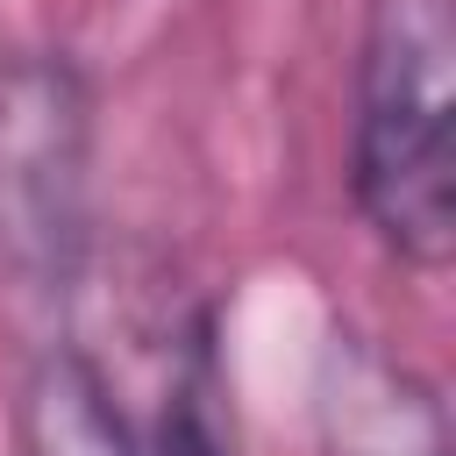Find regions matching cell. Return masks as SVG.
I'll list each match as a JSON object with an SVG mask.
<instances>
[{"label":"cell","mask_w":456,"mask_h":456,"mask_svg":"<svg viewBox=\"0 0 456 456\" xmlns=\"http://www.w3.org/2000/svg\"><path fill=\"white\" fill-rule=\"evenodd\" d=\"M349 178L378 242L442 271L456 249V14L449 0H378L356 64Z\"/></svg>","instance_id":"1"},{"label":"cell","mask_w":456,"mask_h":456,"mask_svg":"<svg viewBox=\"0 0 456 456\" xmlns=\"http://www.w3.org/2000/svg\"><path fill=\"white\" fill-rule=\"evenodd\" d=\"M93 235V93L71 57H0V278L71 292Z\"/></svg>","instance_id":"2"},{"label":"cell","mask_w":456,"mask_h":456,"mask_svg":"<svg viewBox=\"0 0 456 456\" xmlns=\"http://www.w3.org/2000/svg\"><path fill=\"white\" fill-rule=\"evenodd\" d=\"M21 456H135L128 420L114 413L107 385L78 356H43L21 385Z\"/></svg>","instance_id":"3"}]
</instances>
